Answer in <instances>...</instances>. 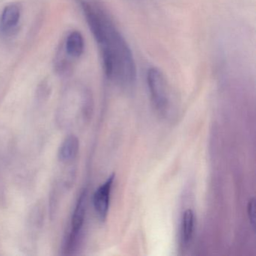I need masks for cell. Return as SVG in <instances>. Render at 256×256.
Returning a JSON list of instances; mask_svg holds the SVG:
<instances>
[{"mask_svg":"<svg viewBox=\"0 0 256 256\" xmlns=\"http://www.w3.org/2000/svg\"><path fill=\"white\" fill-rule=\"evenodd\" d=\"M84 40L78 31H72L67 36L64 43V54L68 58L78 59L84 52Z\"/></svg>","mask_w":256,"mask_h":256,"instance_id":"6","label":"cell"},{"mask_svg":"<svg viewBox=\"0 0 256 256\" xmlns=\"http://www.w3.org/2000/svg\"><path fill=\"white\" fill-rule=\"evenodd\" d=\"M115 180V174H112L107 180L102 184L94 194V205L98 218L104 221L107 218L110 206V193Z\"/></svg>","mask_w":256,"mask_h":256,"instance_id":"4","label":"cell"},{"mask_svg":"<svg viewBox=\"0 0 256 256\" xmlns=\"http://www.w3.org/2000/svg\"><path fill=\"white\" fill-rule=\"evenodd\" d=\"M194 230V214L191 209L184 212L181 221V240L184 246H187L192 239Z\"/></svg>","mask_w":256,"mask_h":256,"instance_id":"8","label":"cell"},{"mask_svg":"<svg viewBox=\"0 0 256 256\" xmlns=\"http://www.w3.org/2000/svg\"><path fill=\"white\" fill-rule=\"evenodd\" d=\"M20 16L22 10L18 4H10L6 6L0 16V30L4 34L14 30L18 25Z\"/></svg>","mask_w":256,"mask_h":256,"instance_id":"5","label":"cell"},{"mask_svg":"<svg viewBox=\"0 0 256 256\" xmlns=\"http://www.w3.org/2000/svg\"><path fill=\"white\" fill-rule=\"evenodd\" d=\"M146 83L156 109L164 118H172L174 113L172 97L163 73L158 68L151 67L146 72Z\"/></svg>","mask_w":256,"mask_h":256,"instance_id":"2","label":"cell"},{"mask_svg":"<svg viewBox=\"0 0 256 256\" xmlns=\"http://www.w3.org/2000/svg\"><path fill=\"white\" fill-rule=\"evenodd\" d=\"M78 151V139L74 134H70L61 144L58 151V158L62 162H71L76 160Z\"/></svg>","mask_w":256,"mask_h":256,"instance_id":"7","label":"cell"},{"mask_svg":"<svg viewBox=\"0 0 256 256\" xmlns=\"http://www.w3.org/2000/svg\"><path fill=\"white\" fill-rule=\"evenodd\" d=\"M247 212H248V220L252 227L254 228L256 223V200L254 198H251L247 205Z\"/></svg>","mask_w":256,"mask_h":256,"instance_id":"9","label":"cell"},{"mask_svg":"<svg viewBox=\"0 0 256 256\" xmlns=\"http://www.w3.org/2000/svg\"><path fill=\"white\" fill-rule=\"evenodd\" d=\"M82 8L90 30L100 48L108 78L128 86L136 79V65L131 49L113 20L100 6L84 1Z\"/></svg>","mask_w":256,"mask_h":256,"instance_id":"1","label":"cell"},{"mask_svg":"<svg viewBox=\"0 0 256 256\" xmlns=\"http://www.w3.org/2000/svg\"><path fill=\"white\" fill-rule=\"evenodd\" d=\"M86 205L88 191L84 190L80 193L73 212L71 229L64 244V251L65 254H73L77 248L86 218Z\"/></svg>","mask_w":256,"mask_h":256,"instance_id":"3","label":"cell"}]
</instances>
